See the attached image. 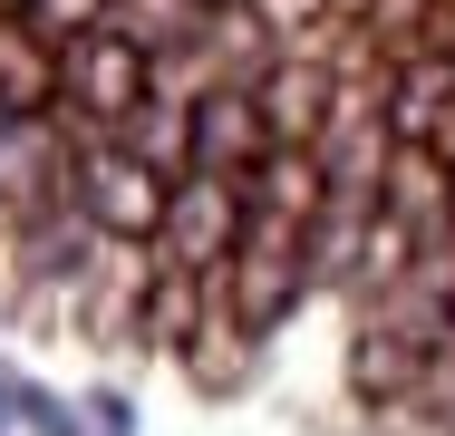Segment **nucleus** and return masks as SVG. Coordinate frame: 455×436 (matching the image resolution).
<instances>
[{"label":"nucleus","instance_id":"15","mask_svg":"<svg viewBox=\"0 0 455 436\" xmlns=\"http://www.w3.org/2000/svg\"><path fill=\"white\" fill-rule=\"evenodd\" d=\"M446 174H455V166H446Z\"/></svg>","mask_w":455,"mask_h":436},{"label":"nucleus","instance_id":"5","mask_svg":"<svg viewBox=\"0 0 455 436\" xmlns=\"http://www.w3.org/2000/svg\"><path fill=\"white\" fill-rule=\"evenodd\" d=\"M78 184V156H59V107H10L0 97V204H49Z\"/></svg>","mask_w":455,"mask_h":436},{"label":"nucleus","instance_id":"10","mask_svg":"<svg viewBox=\"0 0 455 436\" xmlns=\"http://www.w3.org/2000/svg\"><path fill=\"white\" fill-rule=\"evenodd\" d=\"M29 20H39L49 39H78V29H97V20H107V0H29Z\"/></svg>","mask_w":455,"mask_h":436},{"label":"nucleus","instance_id":"3","mask_svg":"<svg viewBox=\"0 0 455 436\" xmlns=\"http://www.w3.org/2000/svg\"><path fill=\"white\" fill-rule=\"evenodd\" d=\"M252 223V174H175V204H165V233L156 253L175 271H223L233 243Z\"/></svg>","mask_w":455,"mask_h":436},{"label":"nucleus","instance_id":"9","mask_svg":"<svg viewBox=\"0 0 455 436\" xmlns=\"http://www.w3.org/2000/svg\"><path fill=\"white\" fill-rule=\"evenodd\" d=\"M29 436H136V408H126L116 388H88V398L39 388V398H29Z\"/></svg>","mask_w":455,"mask_h":436},{"label":"nucleus","instance_id":"7","mask_svg":"<svg viewBox=\"0 0 455 436\" xmlns=\"http://www.w3.org/2000/svg\"><path fill=\"white\" fill-rule=\"evenodd\" d=\"M262 126H272V146H320L330 136V117H339V87H330V69H310V59H281V69H262Z\"/></svg>","mask_w":455,"mask_h":436},{"label":"nucleus","instance_id":"11","mask_svg":"<svg viewBox=\"0 0 455 436\" xmlns=\"http://www.w3.org/2000/svg\"><path fill=\"white\" fill-rule=\"evenodd\" d=\"M29 398H39V378H20V368L0 359V436H10V427H29Z\"/></svg>","mask_w":455,"mask_h":436},{"label":"nucleus","instance_id":"13","mask_svg":"<svg viewBox=\"0 0 455 436\" xmlns=\"http://www.w3.org/2000/svg\"><path fill=\"white\" fill-rule=\"evenodd\" d=\"M0 20H29V0H0Z\"/></svg>","mask_w":455,"mask_h":436},{"label":"nucleus","instance_id":"14","mask_svg":"<svg viewBox=\"0 0 455 436\" xmlns=\"http://www.w3.org/2000/svg\"><path fill=\"white\" fill-rule=\"evenodd\" d=\"M446 359H455V311H446Z\"/></svg>","mask_w":455,"mask_h":436},{"label":"nucleus","instance_id":"4","mask_svg":"<svg viewBox=\"0 0 455 436\" xmlns=\"http://www.w3.org/2000/svg\"><path fill=\"white\" fill-rule=\"evenodd\" d=\"M262 156H272V126H262V97L252 87L184 97V174H252Z\"/></svg>","mask_w":455,"mask_h":436},{"label":"nucleus","instance_id":"1","mask_svg":"<svg viewBox=\"0 0 455 436\" xmlns=\"http://www.w3.org/2000/svg\"><path fill=\"white\" fill-rule=\"evenodd\" d=\"M59 107L88 136H146V117H156V49L136 29H116V20L59 39Z\"/></svg>","mask_w":455,"mask_h":436},{"label":"nucleus","instance_id":"6","mask_svg":"<svg viewBox=\"0 0 455 436\" xmlns=\"http://www.w3.org/2000/svg\"><path fill=\"white\" fill-rule=\"evenodd\" d=\"M387 126L397 146H427L455 166V49H407L387 78Z\"/></svg>","mask_w":455,"mask_h":436},{"label":"nucleus","instance_id":"12","mask_svg":"<svg viewBox=\"0 0 455 436\" xmlns=\"http://www.w3.org/2000/svg\"><path fill=\"white\" fill-rule=\"evenodd\" d=\"M194 10H252V0H194Z\"/></svg>","mask_w":455,"mask_h":436},{"label":"nucleus","instance_id":"8","mask_svg":"<svg viewBox=\"0 0 455 436\" xmlns=\"http://www.w3.org/2000/svg\"><path fill=\"white\" fill-rule=\"evenodd\" d=\"M0 97L10 107H59V39L39 20H0Z\"/></svg>","mask_w":455,"mask_h":436},{"label":"nucleus","instance_id":"2","mask_svg":"<svg viewBox=\"0 0 455 436\" xmlns=\"http://www.w3.org/2000/svg\"><path fill=\"white\" fill-rule=\"evenodd\" d=\"M68 194H78V214H88L107 243H156L165 233V204H175V174L156 166L136 136H88Z\"/></svg>","mask_w":455,"mask_h":436}]
</instances>
